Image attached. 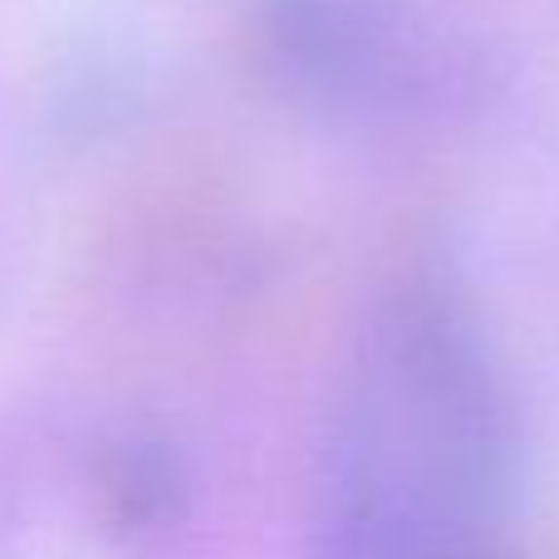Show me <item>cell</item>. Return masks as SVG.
<instances>
[{
  "mask_svg": "<svg viewBox=\"0 0 559 559\" xmlns=\"http://www.w3.org/2000/svg\"><path fill=\"white\" fill-rule=\"evenodd\" d=\"M501 462L476 383L417 324L358 354L319 466L314 559H491Z\"/></svg>",
  "mask_w": 559,
  "mask_h": 559,
  "instance_id": "1",
  "label": "cell"
},
{
  "mask_svg": "<svg viewBox=\"0 0 559 559\" xmlns=\"http://www.w3.org/2000/svg\"><path fill=\"white\" fill-rule=\"evenodd\" d=\"M15 555V506L0 496V559Z\"/></svg>",
  "mask_w": 559,
  "mask_h": 559,
  "instance_id": "2",
  "label": "cell"
}]
</instances>
